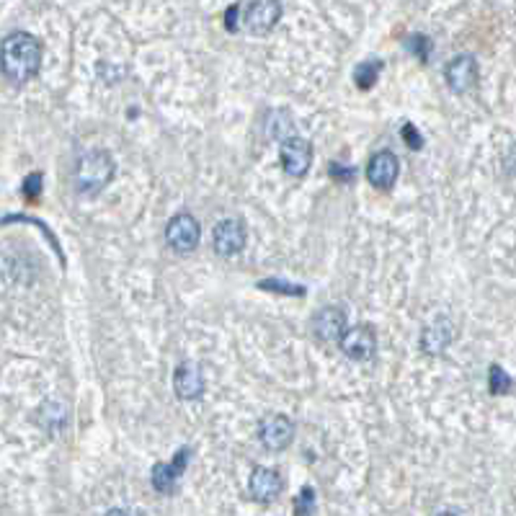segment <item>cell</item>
Segmentation results:
<instances>
[{"label":"cell","instance_id":"6da1fadb","mask_svg":"<svg viewBox=\"0 0 516 516\" xmlns=\"http://www.w3.org/2000/svg\"><path fill=\"white\" fill-rule=\"evenodd\" d=\"M42 42L29 32H11L0 42V72L16 83L23 86L42 70Z\"/></svg>","mask_w":516,"mask_h":516},{"label":"cell","instance_id":"7a4b0ae2","mask_svg":"<svg viewBox=\"0 0 516 516\" xmlns=\"http://www.w3.org/2000/svg\"><path fill=\"white\" fill-rule=\"evenodd\" d=\"M117 176V161L108 150H90L78 158L75 165V189L78 194L96 196L101 194Z\"/></svg>","mask_w":516,"mask_h":516},{"label":"cell","instance_id":"3957f363","mask_svg":"<svg viewBox=\"0 0 516 516\" xmlns=\"http://www.w3.org/2000/svg\"><path fill=\"white\" fill-rule=\"evenodd\" d=\"M202 240V225L192 212H178L165 225V243L176 253H192Z\"/></svg>","mask_w":516,"mask_h":516},{"label":"cell","instance_id":"277c9868","mask_svg":"<svg viewBox=\"0 0 516 516\" xmlns=\"http://www.w3.org/2000/svg\"><path fill=\"white\" fill-rule=\"evenodd\" d=\"M282 18V0H249L243 11V26L253 36H267Z\"/></svg>","mask_w":516,"mask_h":516},{"label":"cell","instance_id":"5b68a950","mask_svg":"<svg viewBox=\"0 0 516 516\" xmlns=\"http://www.w3.org/2000/svg\"><path fill=\"white\" fill-rule=\"evenodd\" d=\"M192 463V449L189 446H181L174 457V463H158L150 473V483L153 488L161 493V496H171L178 491V483H181V475L186 473V467Z\"/></svg>","mask_w":516,"mask_h":516},{"label":"cell","instance_id":"8992f818","mask_svg":"<svg viewBox=\"0 0 516 516\" xmlns=\"http://www.w3.org/2000/svg\"><path fill=\"white\" fill-rule=\"evenodd\" d=\"M279 161H282V168H285L286 176H307V171L313 165V145L307 143L305 137H300V135H292V137L282 140Z\"/></svg>","mask_w":516,"mask_h":516},{"label":"cell","instance_id":"52a82bcc","mask_svg":"<svg viewBox=\"0 0 516 516\" xmlns=\"http://www.w3.org/2000/svg\"><path fill=\"white\" fill-rule=\"evenodd\" d=\"M478 78H481V70H478V60L473 54H457L446 62L445 68V80L452 93H467L478 86Z\"/></svg>","mask_w":516,"mask_h":516},{"label":"cell","instance_id":"ba28073f","mask_svg":"<svg viewBox=\"0 0 516 516\" xmlns=\"http://www.w3.org/2000/svg\"><path fill=\"white\" fill-rule=\"evenodd\" d=\"M246 240H249V232L243 228L240 220L228 217V220H220L212 230V246L217 250V256L222 258H232L238 256L240 250L246 249Z\"/></svg>","mask_w":516,"mask_h":516},{"label":"cell","instance_id":"9c48e42d","mask_svg":"<svg viewBox=\"0 0 516 516\" xmlns=\"http://www.w3.org/2000/svg\"><path fill=\"white\" fill-rule=\"evenodd\" d=\"M295 439V424L282 416V413H271L267 418H261L258 424V442L268 452H285L286 446Z\"/></svg>","mask_w":516,"mask_h":516},{"label":"cell","instance_id":"30bf717a","mask_svg":"<svg viewBox=\"0 0 516 516\" xmlns=\"http://www.w3.org/2000/svg\"><path fill=\"white\" fill-rule=\"evenodd\" d=\"M341 352L352 361H370L377 352V336L370 325H352L339 339Z\"/></svg>","mask_w":516,"mask_h":516},{"label":"cell","instance_id":"8fae6325","mask_svg":"<svg viewBox=\"0 0 516 516\" xmlns=\"http://www.w3.org/2000/svg\"><path fill=\"white\" fill-rule=\"evenodd\" d=\"M349 328L346 323V313L341 310L339 305H328L321 307L313 318V336L321 341V343H339L343 336V331Z\"/></svg>","mask_w":516,"mask_h":516},{"label":"cell","instance_id":"7c38bea8","mask_svg":"<svg viewBox=\"0 0 516 516\" xmlns=\"http://www.w3.org/2000/svg\"><path fill=\"white\" fill-rule=\"evenodd\" d=\"M398 174H400V163L392 150H380L367 163V181L380 192L392 189V183L398 181Z\"/></svg>","mask_w":516,"mask_h":516},{"label":"cell","instance_id":"4fadbf2b","mask_svg":"<svg viewBox=\"0 0 516 516\" xmlns=\"http://www.w3.org/2000/svg\"><path fill=\"white\" fill-rule=\"evenodd\" d=\"M282 488H285V481H282L279 470L264 467V464H256V467L250 470L249 491L253 501L268 503V501H274L279 493H282Z\"/></svg>","mask_w":516,"mask_h":516},{"label":"cell","instance_id":"5bb4252c","mask_svg":"<svg viewBox=\"0 0 516 516\" xmlns=\"http://www.w3.org/2000/svg\"><path fill=\"white\" fill-rule=\"evenodd\" d=\"M452 341H455V323L449 321L446 315H439V318H434V323H428L427 328L421 331L418 346H421V352L427 356H439Z\"/></svg>","mask_w":516,"mask_h":516},{"label":"cell","instance_id":"9a60e30c","mask_svg":"<svg viewBox=\"0 0 516 516\" xmlns=\"http://www.w3.org/2000/svg\"><path fill=\"white\" fill-rule=\"evenodd\" d=\"M174 390L181 400H199L204 390H207V382H204V374L196 367L194 361H183L178 364L176 372H174Z\"/></svg>","mask_w":516,"mask_h":516},{"label":"cell","instance_id":"2e32d148","mask_svg":"<svg viewBox=\"0 0 516 516\" xmlns=\"http://www.w3.org/2000/svg\"><path fill=\"white\" fill-rule=\"evenodd\" d=\"M65 421H68L65 406L57 403V400H47V403L39 408V424H42V428H44L50 436H57V434L65 428Z\"/></svg>","mask_w":516,"mask_h":516},{"label":"cell","instance_id":"e0dca14e","mask_svg":"<svg viewBox=\"0 0 516 516\" xmlns=\"http://www.w3.org/2000/svg\"><path fill=\"white\" fill-rule=\"evenodd\" d=\"M267 135L271 140H279V143L286 140V137H292V135H297L295 122H292V114H289L286 108H274V111H268Z\"/></svg>","mask_w":516,"mask_h":516},{"label":"cell","instance_id":"ac0fdd59","mask_svg":"<svg viewBox=\"0 0 516 516\" xmlns=\"http://www.w3.org/2000/svg\"><path fill=\"white\" fill-rule=\"evenodd\" d=\"M382 72V60H367L354 68V83L359 90H372Z\"/></svg>","mask_w":516,"mask_h":516},{"label":"cell","instance_id":"d6986e66","mask_svg":"<svg viewBox=\"0 0 516 516\" xmlns=\"http://www.w3.org/2000/svg\"><path fill=\"white\" fill-rule=\"evenodd\" d=\"M511 385H514L511 374L506 372L501 364H493L491 372H488V390L493 392V395H509V392H511Z\"/></svg>","mask_w":516,"mask_h":516},{"label":"cell","instance_id":"ffe728a7","mask_svg":"<svg viewBox=\"0 0 516 516\" xmlns=\"http://www.w3.org/2000/svg\"><path fill=\"white\" fill-rule=\"evenodd\" d=\"M406 47H408V52L413 54V57H418L421 62H428L431 50H434V42H431L427 34H413L408 42H406Z\"/></svg>","mask_w":516,"mask_h":516},{"label":"cell","instance_id":"44dd1931","mask_svg":"<svg viewBox=\"0 0 516 516\" xmlns=\"http://www.w3.org/2000/svg\"><path fill=\"white\" fill-rule=\"evenodd\" d=\"M258 289H267V292H279V295H295V297H303L305 286L289 285L285 279H264L258 282Z\"/></svg>","mask_w":516,"mask_h":516},{"label":"cell","instance_id":"7402d4cb","mask_svg":"<svg viewBox=\"0 0 516 516\" xmlns=\"http://www.w3.org/2000/svg\"><path fill=\"white\" fill-rule=\"evenodd\" d=\"M400 137H403V143H406V147H410V150H421L424 147V135H421V129L416 125H403V129H400Z\"/></svg>","mask_w":516,"mask_h":516},{"label":"cell","instance_id":"603a6c76","mask_svg":"<svg viewBox=\"0 0 516 516\" xmlns=\"http://www.w3.org/2000/svg\"><path fill=\"white\" fill-rule=\"evenodd\" d=\"M310 511H315V491L303 488L300 496L295 499V514H310Z\"/></svg>","mask_w":516,"mask_h":516},{"label":"cell","instance_id":"cb8c5ba5","mask_svg":"<svg viewBox=\"0 0 516 516\" xmlns=\"http://www.w3.org/2000/svg\"><path fill=\"white\" fill-rule=\"evenodd\" d=\"M328 174H331V178L336 181V183H352L356 178V168H352V165H343V163H331V168H328Z\"/></svg>","mask_w":516,"mask_h":516},{"label":"cell","instance_id":"d4e9b609","mask_svg":"<svg viewBox=\"0 0 516 516\" xmlns=\"http://www.w3.org/2000/svg\"><path fill=\"white\" fill-rule=\"evenodd\" d=\"M23 196L29 199V202H36L39 194H42V174H29L26 181H23Z\"/></svg>","mask_w":516,"mask_h":516},{"label":"cell","instance_id":"484cf974","mask_svg":"<svg viewBox=\"0 0 516 516\" xmlns=\"http://www.w3.org/2000/svg\"><path fill=\"white\" fill-rule=\"evenodd\" d=\"M238 14H240V5H238V3L230 5V8H228V14H225V29H228L230 34H235V32L240 29V26H238Z\"/></svg>","mask_w":516,"mask_h":516}]
</instances>
